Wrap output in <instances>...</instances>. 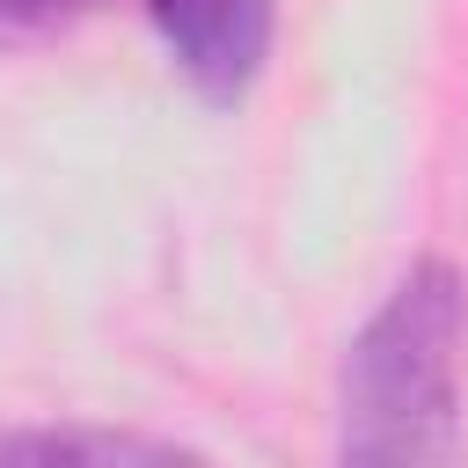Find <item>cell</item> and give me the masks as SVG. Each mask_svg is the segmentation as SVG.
<instances>
[{
	"mask_svg": "<svg viewBox=\"0 0 468 468\" xmlns=\"http://www.w3.org/2000/svg\"><path fill=\"white\" fill-rule=\"evenodd\" d=\"M468 278L446 256L410 263L344 351L336 468H461Z\"/></svg>",
	"mask_w": 468,
	"mask_h": 468,
	"instance_id": "1",
	"label": "cell"
},
{
	"mask_svg": "<svg viewBox=\"0 0 468 468\" xmlns=\"http://www.w3.org/2000/svg\"><path fill=\"white\" fill-rule=\"evenodd\" d=\"M146 22L161 37V51L176 58V73L219 110L256 88L271 37H278L271 0H146Z\"/></svg>",
	"mask_w": 468,
	"mask_h": 468,
	"instance_id": "2",
	"label": "cell"
},
{
	"mask_svg": "<svg viewBox=\"0 0 468 468\" xmlns=\"http://www.w3.org/2000/svg\"><path fill=\"white\" fill-rule=\"evenodd\" d=\"M0 468H212L197 446L117 424H0Z\"/></svg>",
	"mask_w": 468,
	"mask_h": 468,
	"instance_id": "3",
	"label": "cell"
},
{
	"mask_svg": "<svg viewBox=\"0 0 468 468\" xmlns=\"http://www.w3.org/2000/svg\"><path fill=\"white\" fill-rule=\"evenodd\" d=\"M102 0H0V44H29V37H51V29H73Z\"/></svg>",
	"mask_w": 468,
	"mask_h": 468,
	"instance_id": "4",
	"label": "cell"
}]
</instances>
